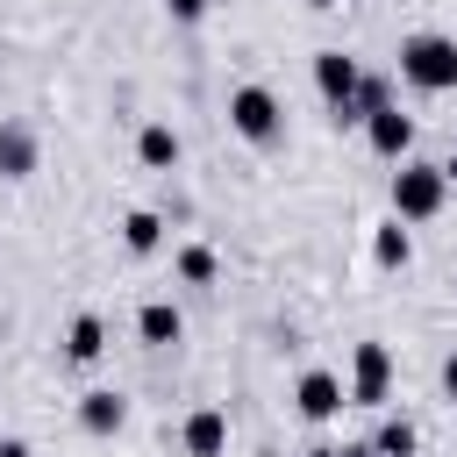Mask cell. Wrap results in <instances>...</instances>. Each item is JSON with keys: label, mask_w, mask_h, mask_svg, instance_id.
Here are the masks:
<instances>
[{"label": "cell", "mask_w": 457, "mask_h": 457, "mask_svg": "<svg viewBox=\"0 0 457 457\" xmlns=\"http://www.w3.org/2000/svg\"><path fill=\"white\" fill-rule=\"evenodd\" d=\"M400 79L414 93H450L457 86V36H436V29L407 36L400 43Z\"/></svg>", "instance_id": "cell-1"}, {"label": "cell", "mask_w": 457, "mask_h": 457, "mask_svg": "<svg viewBox=\"0 0 457 457\" xmlns=\"http://www.w3.org/2000/svg\"><path fill=\"white\" fill-rule=\"evenodd\" d=\"M443 200H450L443 164L400 157V171H393V221H428V214H443Z\"/></svg>", "instance_id": "cell-2"}, {"label": "cell", "mask_w": 457, "mask_h": 457, "mask_svg": "<svg viewBox=\"0 0 457 457\" xmlns=\"http://www.w3.org/2000/svg\"><path fill=\"white\" fill-rule=\"evenodd\" d=\"M228 129H236L243 143H278V136H286L278 93H271V86H236V93H228Z\"/></svg>", "instance_id": "cell-3"}, {"label": "cell", "mask_w": 457, "mask_h": 457, "mask_svg": "<svg viewBox=\"0 0 457 457\" xmlns=\"http://www.w3.org/2000/svg\"><path fill=\"white\" fill-rule=\"evenodd\" d=\"M343 393H350V407H386L393 400V357H386V343H357L350 350Z\"/></svg>", "instance_id": "cell-4"}, {"label": "cell", "mask_w": 457, "mask_h": 457, "mask_svg": "<svg viewBox=\"0 0 457 457\" xmlns=\"http://www.w3.org/2000/svg\"><path fill=\"white\" fill-rule=\"evenodd\" d=\"M293 407H300L307 421H336V414L350 407V393H343V378H336V371H321V364H307V371L293 378Z\"/></svg>", "instance_id": "cell-5"}, {"label": "cell", "mask_w": 457, "mask_h": 457, "mask_svg": "<svg viewBox=\"0 0 457 457\" xmlns=\"http://www.w3.org/2000/svg\"><path fill=\"white\" fill-rule=\"evenodd\" d=\"M357 79H364V64H357V57H343V50H314V93L328 100V114H343V107H350Z\"/></svg>", "instance_id": "cell-6"}, {"label": "cell", "mask_w": 457, "mask_h": 457, "mask_svg": "<svg viewBox=\"0 0 457 457\" xmlns=\"http://www.w3.org/2000/svg\"><path fill=\"white\" fill-rule=\"evenodd\" d=\"M364 143H371L378 157H393V164H400V157L414 150V114H400V100H393V107H378V114H364Z\"/></svg>", "instance_id": "cell-7"}, {"label": "cell", "mask_w": 457, "mask_h": 457, "mask_svg": "<svg viewBox=\"0 0 457 457\" xmlns=\"http://www.w3.org/2000/svg\"><path fill=\"white\" fill-rule=\"evenodd\" d=\"M179 443H186V457H228V414L221 407H193L179 421Z\"/></svg>", "instance_id": "cell-8"}, {"label": "cell", "mask_w": 457, "mask_h": 457, "mask_svg": "<svg viewBox=\"0 0 457 457\" xmlns=\"http://www.w3.org/2000/svg\"><path fill=\"white\" fill-rule=\"evenodd\" d=\"M136 336H143L150 350H171V343L186 336V314H179L171 300H143V307H136Z\"/></svg>", "instance_id": "cell-9"}, {"label": "cell", "mask_w": 457, "mask_h": 457, "mask_svg": "<svg viewBox=\"0 0 457 457\" xmlns=\"http://www.w3.org/2000/svg\"><path fill=\"white\" fill-rule=\"evenodd\" d=\"M121 421H129V400H121V393L93 386V393L79 400V428H86V436H121Z\"/></svg>", "instance_id": "cell-10"}, {"label": "cell", "mask_w": 457, "mask_h": 457, "mask_svg": "<svg viewBox=\"0 0 457 457\" xmlns=\"http://www.w3.org/2000/svg\"><path fill=\"white\" fill-rule=\"evenodd\" d=\"M29 171H36V129L0 121V179H29Z\"/></svg>", "instance_id": "cell-11"}, {"label": "cell", "mask_w": 457, "mask_h": 457, "mask_svg": "<svg viewBox=\"0 0 457 457\" xmlns=\"http://www.w3.org/2000/svg\"><path fill=\"white\" fill-rule=\"evenodd\" d=\"M179 150H186V143H179V129H171V121H143V129H136V157H143L150 171H171V164H179Z\"/></svg>", "instance_id": "cell-12"}, {"label": "cell", "mask_w": 457, "mask_h": 457, "mask_svg": "<svg viewBox=\"0 0 457 457\" xmlns=\"http://www.w3.org/2000/svg\"><path fill=\"white\" fill-rule=\"evenodd\" d=\"M100 350H107V321H100V314H71L64 357H71V364H100Z\"/></svg>", "instance_id": "cell-13"}, {"label": "cell", "mask_w": 457, "mask_h": 457, "mask_svg": "<svg viewBox=\"0 0 457 457\" xmlns=\"http://www.w3.org/2000/svg\"><path fill=\"white\" fill-rule=\"evenodd\" d=\"M378 107H393V79L364 71V79H357V93H350V107H343L336 121H357V129H364V114H378Z\"/></svg>", "instance_id": "cell-14"}, {"label": "cell", "mask_w": 457, "mask_h": 457, "mask_svg": "<svg viewBox=\"0 0 457 457\" xmlns=\"http://www.w3.org/2000/svg\"><path fill=\"white\" fill-rule=\"evenodd\" d=\"M121 243H129V257H150V250L164 243V214H150V207H129V214H121Z\"/></svg>", "instance_id": "cell-15"}, {"label": "cell", "mask_w": 457, "mask_h": 457, "mask_svg": "<svg viewBox=\"0 0 457 457\" xmlns=\"http://www.w3.org/2000/svg\"><path fill=\"white\" fill-rule=\"evenodd\" d=\"M371 257H378L386 271H407V257H414V236H407V221H378V228H371Z\"/></svg>", "instance_id": "cell-16"}, {"label": "cell", "mask_w": 457, "mask_h": 457, "mask_svg": "<svg viewBox=\"0 0 457 457\" xmlns=\"http://www.w3.org/2000/svg\"><path fill=\"white\" fill-rule=\"evenodd\" d=\"M171 271H179L186 286H214V271H221V257H214L207 243H179V257H171Z\"/></svg>", "instance_id": "cell-17"}, {"label": "cell", "mask_w": 457, "mask_h": 457, "mask_svg": "<svg viewBox=\"0 0 457 457\" xmlns=\"http://www.w3.org/2000/svg\"><path fill=\"white\" fill-rule=\"evenodd\" d=\"M371 450H378V457H414V421H407V414H386V421L371 428Z\"/></svg>", "instance_id": "cell-18"}, {"label": "cell", "mask_w": 457, "mask_h": 457, "mask_svg": "<svg viewBox=\"0 0 457 457\" xmlns=\"http://www.w3.org/2000/svg\"><path fill=\"white\" fill-rule=\"evenodd\" d=\"M164 7H171V21H200L207 14V0H164Z\"/></svg>", "instance_id": "cell-19"}, {"label": "cell", "mask_w": 457, "mask_h": 457, "mask_svg": "<svg viewBox=\"0 0 457 457\" xmlns=\"http://www.w3.org/2000/svg\"><path fill=\"white\" fill-rule=\"evenodd\" d=\"M443 400H457V350L443 357Z\"/></svg>", "instance_id": "cell-20"}, {"label": "cell", "mask_w": 457, "mask_h": 457, "mask_svg": "<svg viewBox=\"0 0 457 457\" xmlns=\"http://www.w3.org/2000/svg\"><path fill=\"white\" fill-rule=\"evenodd\" d=\"M0 457H36V450H29L21 436H0Z\"/></svg>", "instance_id": "cell-21"}, {"label": "cell", "mask_w": 457, "mask_h": 457, "mask_svg": "<svg viewBox=\"0 0 457 457\" xmlns=\"http://www.w3.org/2000/svg\"><path fill=\"white\" fill-rule=\"evenodd\" d=\"M307 457H350V443H314Z\"/></svg>", "instance_id": "cell-22"}, {"label": "cell", "mask_w": 457, "mask_h": 457, "mask_svg": "<svg viewBox=\"0 0 457 457\" xmlns=\"http://www.w3.org/2000/svg\"><path fill=\"white\" fill-rule=\"evenodd\" d=\"M443 186H457V150H450V164H443Z\"/></svg>", "instance_id": "cell-23"}, {"label": "cell", "mask_w": 457, "mask_h": 457, "mask_svg": "<svg viewBox=\"0 0 457 457\" xmlns=\"http://www.w3.org/2000/svg\"><path fill=\"white\" fill-rule=\"evenodd\" d=\"M350 457H378V450H371V443H350Z\"/></svg>", "instance_id": "cell-24"}, {"label": "cell", "mask_w": 457, "mask_h": 457, "mask_svg": "<svg viewBox=\"0 0 457 457\" xmlns=\"http://www.w3.org/2000/svg\"><path fill=\"white\" fill-rule=\"evenodd\" d=\"M307 7H336V0H307Z\"/></svg>", "instance_id": "cell-25"}]
</instances>
